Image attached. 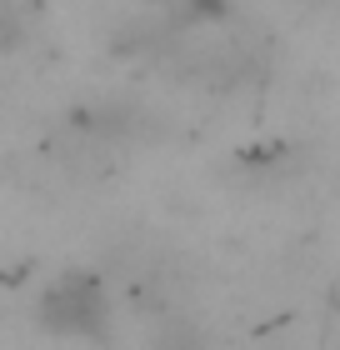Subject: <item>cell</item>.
<instances>
[{
	"label": "cell",
	"mask_w": 340,
	"mask_h": 350,
	"mask_svg": "<svg viewBox=\"0 0 340 350\" xmlns=\"http://www.w3.org/2000/svg\"><path fill=\"white\" fill-rule=\"evenodd\" d=\"M21 40H25V15L10 0H0V51H15Z\"/></svg>",
	"instance_id": "cell-2"
},
{
	"label": "cell",
	"mask_w": 340,
	"mask_h": 350,
	"mask_svg": "<svg viewBox=\"0 0 340 350\" xmlns=\"http://www.w3.org/2000/svg\"><path fill=\"white\" fill-rule=\"evenodd\" d=\"M40 325L55 336H105V285L90 270H66L40 295Z\"/></svg>",
	"instance_id": "cell-1"
}]
</instances>
